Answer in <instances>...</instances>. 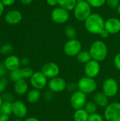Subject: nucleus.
<instances>
[{
	"instance_id": "obj_1",
	"label": "nucleus",
	"mask_w": 120,
	"mask_h": 121,
	"mask_svg": "<svg viewBox=\"0 0 120 121\" xmlns=\"http://www.w3.org/2000/svg\"><path fill=\"white\" fill-rule=\"evenodd\" d=\"M105 21L103 18L98 13H91L84 21L86 29L91 33L99 35L105 29Z\"/></svg>"
},
{
	"instance_id": "obj_2",
	"label": "nucleus",
	"mask_w": 120,
	"mask_h": 121,
	"mask_svg": "<svg viewBox=\"0 0 120 121\" xmlns=\"http://www.w3.org/2000/svg\"><path fill=\"white\" fill-rule=\"evenodd\" d=\"M89 52L92 60L100 62L106 59L108 54V48L107 45L103 40H98L94 41L91 44Z\"/></svg>"
},
{
	"instance_id": "obj_3",
	"label": "nucleus",
	"mask_w": 120,
	"mask_h": 121,
	"mask_svg": "<svg viewBox=\"0 0 120 121\" xmlns=\"http://www.w3.org/2000/svg\"><path fill=\"white\" fill-rule=\"evenodd\" d=\"M91 8L87 1H78L74 9V15L78 21H85L92 13Z\"/></svg>"
},
{
	"instance_id": "obj_4",
	"label": "nucleus",
	"mask_w": 120,
	"mask_h": 121,
	"mask_svg": "<svg viewBox=\"0 0 120 121\" xmlns=\"http://www.w3.org/2000/svg\"><path fill=\"white\" fill-rule=\"evenodd\" d=\"M98 84L95 79L88 77H81L77 82L78 90L82 91L86 94L93 93L97 89Z\"/></svg>"
},
{
	"instance_id": "obj_5",
	"label": "nucleus",
	"mask_w": 120,
	"mask_h": 121,
	"mask_svg": "<svg viewBox=\"0 0 120 121\" xmlns=\"http://www.w3.org/2000/svg\"><path fill=\"white\" fill-rule=\"evenodd\" d=\"M104 117L106 121H120V103L109 104L105 108Z\"/></svg>"
},
{
	"instance_id": "obj_6",
	"label": "nucleus",
	"mask_w": 120,
	"mask_h": 121,
	"mask_svg": "<svg viewBox=\"0 0 120 121\" xmlns=\"http://www.w3.org/2000/svg\"><path fill=\"white\" fill-rule=\"evenodd\" d=\"M87 102L86 94L78 90L74 91L70 98V104L74 110L83 108Z\"/></svg>"
},
{
	"instance_id": "obj_7",
	"label": "nucleus",
	"mask_w": 120,
	"mask_h": 121,
	"mask_svg": "<svg viewBox=\"0 0 120 121\" xmlns=\"http://www.w3.org/2000/svg\"><path fill=\"white\" fill-rule=\"evenodd\" d=\"M82 45L81 42L76 39L69 40L64 46V52L69 57H76L81 51Z\"/></svg>"
},
{
	"instance_id": "obj_8",
	"label": "nucleus",
	"mask_w": 120,
	"mask_h": 121,
	"mask_svg": "<svg viewBox=\"0 0 120 121\" xmlns=\"http://www.w3.org/2000/svg\"><path fill=\"white\" fill-rule=\"evenodd\" d=\"M119 91L118 83L114 78L106 79L103 84V92L108 97H114Z\"/></svg>"
},
{
	"instance_id": "obj_9",
	"label": "nucleus",
	"mask_w": 120,
	"mask_h": 121,
	"mask_svg": "<svg viewBox=\"0 0 120 121\" xmlns=\"http://www.w3.org/2000/svg\"><path fill=\"white\" fill-rule=\"evenodd\" d=\"M52 20L57 24H63L68 21L69 18V11L59 6L54 9L51 13Z\"/></svg>"
},
{
	"instance_id": "obj_10",
	"label": "nucleus",
	"mask_w": 120,
	"mask_h": 121,
	"mask_svg": "<svg viewBox=\"0 0 120 121\" xmlns=\"http://www.w3.org/2000/svg\"><path fill=\"white\" fill-rule=\"evenodd\" d=\"M31 86L37 90L43 89L47 84V78L42 72H35L30 79Z\"/></svg>"
},
{
	"instance_id": "obj_11",
	"label": "nucleus",
	"mask_w": 120,
	"mask_h": 121,
	"mask_svg": "<svg viewBox=\"0 0 120 121\" xmlns=\"http://www.w3.org/2000/svg\"><path fill=\"white\" fill-rule=\"evenodd\" d=\"M48 87L53 93H60L65 90L67 87L66 81L59 77L50 79L48 82Z\"/></svg>"
},
{
	"instance_id": "obj_12",
	"label": "nucleus",
	"mask_w": 120,
	"mask_h": 121,
	"mask_svg": "<svg viewBox=\"0 0 120 121\" xmlns=\"http://www.w3.org/2000/svg\"><path fill=\"white\" fill-rule=\"evenodd\" d=\"M100 72V65L99 62L91 60L84 66V73L86 77L91 78H95Z\"/></svg>"
},
{
	"instance_id": "obj_13",
	"label": "nucleus",
	"mask_w": 120,
	"mask_h": 121,
	"mask_svg": "<svg viewBox=\"0 0 120 121\" xmlns=\"http://www.w3.org/2000/svg\"><path fill=\"white\" fill-rule=\"evenodd\" d=\"M43 74L49 79H52L56 77H58L60 69L57 64L55 62H47L43 65L42 67V71H41Z\"/></svg>"
},
{
	"instance_id": "obj_14",
	"label": "nucleus",
	"mask_w": 120,
	"mask_h": 121,
	"mask_svg": "<svg viewBox=\"0 0 120 121\" xmlns=\"http://www.w3.org/2000/svg\"><path fill=\"white\" fill-rule=\"evenodd\" d=\"M28 113V109L24 103L21 101H15L12 103V113L18 118H24Z\"/></svg>"
},
{
	"instance_id": "obj_15",
	"label": "nucleus",
	"mask_w": 120,
	"mask_h": 121,
	"mask_svg": "<svg viewBox=\"0 0 120 121\" xmlns=\"http://www.w3.org/2000/svg\"><path fill=\"white\" fill-rule=\"evenodd\" d=\"M105 29L110 34H117L120 32V20L117 18H110L105 21Z\"/></svg>"
},
{
	"instance_id": "obj_16",
	"label": "nucleus",
	"mask_w": 120,
	"mask_h": 121,
	"mask_svg": "<svg viewBox=\"0 0 120 121\" xmlns=\"http://www.w3.org/2000/svg\"><path fill=\"white\" fill-rule=\"evenodd\" d=\"M22 20V14L18 10H11L7 12L5 16V21L7 23L15 25L19 23Z\"/></svg>"
},
{
	"instance_id": "obj_17",
	"label": "nucleus",
	"mask_w": 120,
	"mask_h": 121,
	"mask_svg": "<svg viewBox=\"0 0 120 121\" xmlns=\"http://www.w3.org/2000/svg\"><path fill=\"white\" fill-rule=\"evenodd\" d=\"M21 64L20 59L16 55H10L7 57L4 62V65L7 70L13 71L19 68Z\"/></svg>"
},
{
	"instance_id": "obj_18",
	"label": "nucleus",
	"mask_w": 120,
	"mask_h": 121,
	"mask_svg": "<svg viewBox=\"0 0 120 121\" xmlns=\"http://www.w3.org/2000/svg\"><path fill=\"white\" fill-rule=\"evenodd\" d=\"M93 101L99 107H106L109 104L108 97L103 92H97L93 96Z\"/></svg>"
},
{
	"instance_id": "obj_19",
	"label": "nucleus",
	"mask_w": 120,
	"mask_h": 121,
	"mask_svg": "<svg viewBox=\"0 0 120 121\" xmlns=\"http://www.w3.org/2000/svg\"><path fill=\"white\" fill-rule=\"evenodd\" d=\"M13 89L15 92L18 95H24L27 93L28 90V85L25 79H22L15 82Z\"/></svg>"
},
{
	"instance_id": "obj_20",
	"label": "nucleus",
	"mask_w": 120,
	"mask_h": 121,
	"mask_svg": "<svg viewBox=\"0 0 120 121\" xmlns=\"http://www.w3.org/2000/svg\"><path fill=\"white\" fill-rule=\"evenodd\" d=\"M89 116L84 108H81L75 111L73 118L74 121H88Z\"/></svg>"
},
{
	"instance_id": "obj_21",
	"label": "nucleus",
	"mask_w": 120,
	"mask_h": 121,
	"mask_svg": "<svg viewBox=\"0 0 120 121\" xmlns=\"http://www.w3.org/2000/svg\"><path fill=\"white\" fill-rule=\"evenodd\" d=\"M77 2V0H59L58 5L69 11L74 9Z\"/></svg>"
},
{
	"instance_id": "obj_22",
	"label": "nucleus",
	"mask_w": 120,
	"mask_h": 121,
	"mask_svg": "<svg viewBox=\"0 0 120 121\" xmlns=\"http://www.w3.org/2000/svg\"><path fill=\"white\" fill-rule=\"evenodd\" d=\"M40 96H41V94L40 90L34 89L30 91L27 94V100L30 104H35L40 100Z\"/></svg>"
},
{
	"instance_id": "obj_23",
	"label": "nucleus",
	"mask_w": 120,
	"mask_h": 121,
	"mask_svg": "<svg viewBox=\"0 0 120 121\" xmlns=\"http://www.w3.org/2000/svg\"><path fill=\"white\" fill-rule=\"evenodd\" d=\"M76 59L77 60L82 64H86L89 61L92 60L91 55L90 54L89 51H86V50H81L77 55H76Z\"/></svg>"
},
{
	"instance_id": "obj_24",
	"label": "nucleus",
	"mask_w": 120,
	"mask_h": 121,
	"mask_svg": "<svg viewBox=\"0 0 120 121\" xmlns=\"http://www.w3.org/2000/svg\"><path fill=\"white\" fill-rule=\"evenodd\" d=\"M12 113V103L11 102H3L0 106V115H11Z\"/></svg>"
},
{
	"instance_id": "obj_25",
	"label": "nucleus",
	"mask_w": 120,
	"mask_h": 121,
	"mask_svg": "<svg viewBox=\"0 0 120 121\" xmlns=\"http://www.w3.org/2000/svg\"><path fill=\"white\" fill-rule=\"evenodd\" d=\"M83 108L89 115H92L97 113L98 106L94 101H87Z\"/></svg>"
},
{
	"instance_id": "obj_26",
	"label": "nucleus",
	"mask_w": 120,
	"mask_h": 121,
	"mask_svg": "<svg viewBox=\"0 0 120 121\" xmlns=\"http://www.w3.org/2000/svg\"><path fill=\"white\" fill-rule=\"evenodd\" d=\"M65 35L69 40L76 39V37L77 35L76 28L71 25L66 26L65 28Z\"/></svg>"
},
{
	"instance_id": "obj_27",
	"label": "nucleus",
	"mask_w": 120,
	"mask_h": 121,
	"mask_svg": "<svg viewBox=\"0 0 120 121\" xmlns=\"http://www.w3.org/2000/svg\"><path fill=\"white\" fill-rule=\"evenodd\" d=\"M10 79L11 81L16 82L18 80L22 79V76H21V69H17L16 70L11 71L10 73Z\"/></svg>"
},
{
	"instance_id": "obj_28",
	"label": "nucleus",
	"mask_w": 120,
	"mask_h": 121,
	"mask_svg": "<svg viewBox=\"0 0 120 121\" xmlns=\"http://www.w3.org/2000/svg\"><path fill=\"white\" fill-rule=\"evenodd\" d=\"M21 76L22 78L23 79H30V77L33 76V71L30 67H25L23 69H21Z\"/></svg>"
},
{
	"instance_id": "obj_29",
	"label": "nucleus",
	"mask_w": 120,
	"mask_h": 121,
	"mask_svg": "<svg viewBox=\"0 0 120 121\" xmlns=\"http://www.w3.org/2000/svg\"><path fill=\"white\" fill-rule=\"evenodd\" d=\"M87 1L93 8H100L106 3V0H87Z\"/></svg>"
},
{
	"instance_id": "obj_30",
	"label": "nucleus",
	"mask_w": 120,
	"mask_h": 121,
	"mask_svg": "<svg viewBox=\"0 0 120 121\" xmlns=\"http://www.w3.org/2000/svg\"><path fill=\"white\" fill-rule=\"evenodd\" d=\"M13 50V47L10 44H5L0 48V52L3 55L10 54Z\"/></svg>"
},
{
	"instance_id": "obj_31",
	"label": "nucleus",
	"mask_w": 120,
	"mask_h": 121,
	"mask_svg": "<svg viewBox=\"0 0 120 121\" xmlns=\"http://www.w3.org/2000/svg\"><path fill=\"white\" fill-rule=\"evenodd\" d=\"M88 121H104L103 117L99 113H94L89 116Z\"/></svg>"
},
{
	"instance_id": "obj_32",
	"label": "nucleus",
	"mask_w": 120,
	"mask_h": 121,
	"mask_svg": "<svg viewBox=\"0 0 120 121\" xmlns=\"http://www.w3.org/2000/svg\"><path fill=\"white\" fill-rule=\"evenodd\" d=\"M106 3L110 8L112 9H115V8L117 9L118 6L120 4V0H106Z\"/></svg>"
},
{
	"instance_id": "obj_33",
	"label": "nucleus",
	"mask_w": 120,
	"mask_h": 121,
	"mask_svg": "<svg viewBox=\"0 0 120 121\" xmlns=\"http://www.w3.org/2000/svg\"><path fill=\"white\" fill-rule=\"evenodd\" d=\"M114 65L115 67L120 71V53H118L115 55L114 58Z\"/></svg>"
},
{
	"instance_id": "obj_34",
	"label": "nucleus",
	"mask_w": 120,
	"mask_h": 121,
	"mask_svg": "<svg viewBox=\"0 0 120 121\" xmlns=\"http://www.w3.org/2000/svg\"><path fill=\"white\" fill-rule=\"evenodd\" d=\"M6 84H7V82H6V79L0 80V94H2L5 91L6 87Z\"/></svg>"
},
{
	"instance_id": "obj_35",
	"label": "nucleus",
	"mask_w": 120,
	"mask_h": 121,
	"mask_svg": "<svg viewBox=\"0 0 120 121\" xmlns=\"http://www.w3.org/2000/svg\"><path fill=\"white\" fill-rule=\"evenodd\" d=\"M2 99L6 102H11L13 99V96L11 94H5L2 96Z\"/></svg>"
},
{
	"instance_id": "obj_36",
	"label": "nucleus",
	"mask_w": 120,
	"mask_h": 121,
	"mask_svg": "<svg viewBox=\"0 0 120 121\" xmlns=\"http://www.w3.org/2000/svg\"><path fill=\"white\" fill-rule=\"evenodd\" d=\"M52 93L53 92L51 91L50 90V91L45 92V100H47V101L52 100V97H53V94Z\"/></svg>"
},
{
	"instance_id": "obj_37",
	"label": "nucleus",
	"mask_w": 120,
	"mask_h": 121,
	"mask_svg": "<svg viewBox=\"0 0 120 121\" xmlns=\"http://www.w3.org/2000/svg\"><path fill=\"white\" fill-rule=\"evenodd\" d=\"M110 35V34L105 29H104L103 30H102L101 33L99 34V35H100L102 38H107L109 37Z\"/></svg>"
},
{
	"instance_id": "obj_38",
	"label": "nucleus",
	"mask_w": 120,
	"mask_h": 121,
	"mask_svg": "<svg viewBox=\"0 0 120 121\" xmlns=\"http://www.w3.org/2000/svg\"><path fill=\"white\" fill-rule=\"evenodd\" d=\"M46 1L47 4L50 6H55L58 5V2H59V0H46Z\"/></svg>"
},
{
	"instance_id": "obj_39",
	"label": "nucleus",
	"mask_w": 120,
	"mask_h": 121,
	"mask_svg": "<svg viewBox=\"0 0 120 121\" xmlns=\"http://www.w3.org/2000/svg\"><path fill=\"white\" fill-rule=\"evenodd\" d=\"M1 1L4 6H11L15 2L16 0H1Z\"/></svg>"
},
{
	"instance_id": "obj_40",
	"label": "nucleus",
	"mask_w": 120,
	"mask_h": 121,
	"mask_svg": "<svg viewBox=\"0 0 120 121\" xmlns=\"http://www.w3.org/2000/svg\"><path fill=\"white\" fill-rule=\"evenodd\" d=\"M66 88H68V89L70 90V91H74V90L77 88V84H74V83H71V84H69L67 86Z\"/></svg>"
},
{
	"instance_id": "obj_41",
	"label": "nucleus",
	"mask_w": 120,
	"mask_h": 121,
	"mask_svg": "<svg viewBox=\"0 0 120 121\" xmlns=\"http://www.w3.org/2000/svg\"><path fill=\"white\" fill-rule=\"evenodd\" d=\"M0 121H10L9 116L4 114L0 115Z\"/></svg>"
},
{
	"instance_id": "obj_42",
	"label": "nucleus",
	"mask_w": 120,
	"mask_h": 121,
	"mask_svg": "<svg viewBox=\"0 0 120 121\" xmlns=\"http://www.w3.org/2000/svg\"><path fill=\"white\" fill-rule=\"evenodd\" d=\"M21 63L23 65L26 66V65H28L30 63V60H29V59H28V58H27V57H23V58H22V59H21Z\"/></svg>"
},
{
	"instance_id": "obj_43",
	"label": "nucleus",
	"mask_w": 120,
	"mask_h": 121,
	"mask_svg": "<svg viewBox=\"0 0 120 121\" xmlns=\"http://www.w3.org/2000/svg\"><path fill=\"white\" fill-rule=\"evenodd\" d=\"M6 69L4 65H0V77H2L6 74Z\"/></svg>"
},
{
	"instance_id": "obj_44",
	"label": "nucleus",
	"mask_w": 120,
	"mask_h": 121,
	"mask_svg": "<svg viewBox=\"0 0 120 121\" xmlns=\"http://www.w3.org/2000/svg\"><path fill=\"white\" fill-rule=\"evenodd\" d=\"M4 5L3 4L1 1H0V16L2 15V13L4 12Z\"/></svg>"
},
{
	"instance_id": "obj_45",
	"label": "nucleus",
	"mask_w": 120,
	"mask_h": 121,
	"mask_svg": "<svg viewBox=\"0 0 120 121\" xmlns=\"http://www.w3.org/2000/svg\"><path fill=\"white\" fill-rule=\"evenodd\" d=\"M40 121L37 118H35V117H29L28 118H26L25 121Z\"/></svg>"
},
{
	"instance_id": "obj_46",
	"label": "nucleus",
	"mask_w": 120,
	"mask_h": 121,
	"mask_svg": "<svg viewBox=\"0 0 120 121\" xmlns=\"http://www.w3.org/2000/svg\"><path fill=\"white\" fill-rule=\"evenodd\" d=\"M33 0H21V1L22 2V4H25V5H28L30 4Z\"/></svg>"
},
{
	"instance_id": "obj_47",
	"label": "nucleus",
	"mask_w": 120,
	"mask_h": 121,
	"mask_svg": "<svg viewBox=\"0 0 120 121\" xmlns=\"http://www.w3.org/2000/svg\"><path fill=\"white\" fill-rule=\"evenodd\" d=\"M3 102H4V100H3V99H2V96H0V106H1V104H3Z\"/></svg>"
},
{
	"instance_id": "obj_48",
	"label": "nucleus",
	"mask_w": 120,
	"mask_h": 121,
	"mask_svg": "<svg viewBox=\"0 0 120 121\" xmlns=\"http://www.w3.org/2000/svg\"><path fill=\"white\" fill-rule=\"evenodd\" d=\"M117 11H118L119 14L120 15V5L118 6V7H117Z\"/></svg>"
},
{
	"instance_id": "obj_49",
	"label": "nucleus",
	"mask_w": 120,
	"mask_h": 121,
	"mask_svg": "<svg viewBox=\"0 0 120 121\" xmlns=\"http://www.w3.org/2000/svg\"><path fill=\"white\" fill-rule=\"evenodd\" d=\"M13 121H21V118H17V119L14 120Z\"/></svg>"
},
{
	"instance_id": "obj_50",
	"label": "nucleus",
	"mask_w": 120,
	"mask_h": 121,
	"mask_svg": "<svg viewBox=\"0 0 120 121\" xmlns=\"http://www.w3.org/2000/svg\"><path fill=\"white\" fill-rule=\"evenodd\" d=\"M78 1H87V0H77Z\"/></svg>"
},
{
	"instance_id": "obj_51",
	"label": "nucleus",
	"mask_w": 120,
	"mask_h": 121,
	"mask_svg": "<svg viewBox=\"0 0 120 121\" xmlns=\"http://www.w3.org/2000/svg\"><path fill=\"white\" fill-rule=\"evenodd\" d=\"M0 48H1V41H0Z\"/></svg>"
}]
</instances>
